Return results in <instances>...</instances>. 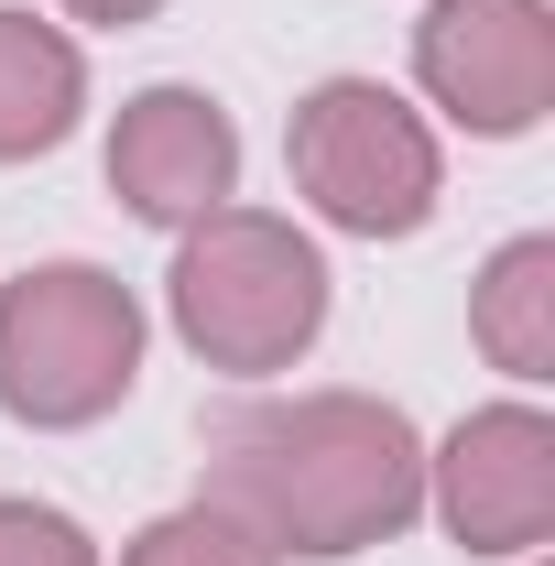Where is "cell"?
<instances>
[{"mask_svg":"<svg viewBox=\"0 0 555 566\" xmlns=\"http://www.w3.org/2000/svg\"><path fill=\"white\" fill-rule=\"evenodd\" d=\"M208 501L273 556H359L425 512V436L381 392H262L208 415Z\"/></svg>","mask_w":555,"mask_h":566,"instance_id":"obj_1","label":"cell"},{"mask_svg":"<svg viewBox=\"0 0 555 566\" xmlns=\"http://www.w3.org/2000/svg\"><path fill=\"white\" fill-rule=\"evenodd\" d=\"M164 316H175V338L208 359V370L273 381L327 327V251L273 208H208L197 229H175Z\"/></svg>","mask_w":555,"mask_h":566,"instance_id":"obj_2","label":"cell"},{"mask_svg":"<svg viewBox=\"0 0 555 566\" xmlns=\"http://www.w3.org/2000/svg\"><path fill=\"white\" fill-rule=\"evenodd\" d=\"M142 381V305L98 262H33L0 283V415L76 436Z\"/></svg>","mask_w":555,"mask_h":566,"instance_id":"obj_3","label":"cell"},{"mask_svg":"<svg viewBox=\"0 0 555 566\" xmlns=\"http://www.w3.org/2000/svg\"><path fill=\"white\" fill-rule=\"evenodd\" d=\"M283 164H294V197L348 240H415L447 197V153L425 132V109L392 98L381 76L305 87L283 120Z\"/></svg>","mask_w":555,"mask_h":566,"instance_id":"obj_4","label":"cell"},{"mask_svg":"<svg viewBox=\"0 0 555 566\" xmlns=\"http://www.w3.org/2000/svg\"><path fill=\"white\" fill-rule=\"evenodd\" d=\"M415 87L480 142H523L555 109V11L545 0H436L415 22Z\"/></svg>","mask_w":555,"mask_h":566,"instance_id":"obj_5","label":"cell"},{"mask_svg":"<svg viewBox=\"0 0 555 566\" xmlns=\"http://www.w3.org/2000/svg\"><path fill=\"white\" fill-rule=\"evenodd\" d=\"M425 501L469 556H534L555 534V424L545 403H480L436 458H425Z\"/></svg>","mask_w":555,"mask_h":566,"instance_id":"obj_6","label":"cell"},{"mask_svg":"<svg viewBox=\"0 0 555 566\" xmlns=\"http://www.w3.org/2000/svg\"><path fill=\"white\" fill-rule=\"evenodd\" d=\"M240 186V120L208 87H142L109 120V197L153 229H197Z\"/></svg>","mask_w":555,"mask_h":566,"instance_id":"obj_7","label":"cell"},{"mask_svg":"<svg viewBox=\"0 0 555 566\" xmlns=\"http://www.w3.org/2000/svg\"><path fill=\"white\" fill-rule=\"evenodd\" d=\"M87 109V55H76L66 22L44 11H0V164H33L55 153Z\"/></svg>","mask_w":555,"mask_h":566,"instance_id":"obj_8","label":"cell"},{"mask_svg":"<svg viewBox=\"0 0 555 566\" xmlns=\"http://www.w3.org/2000/svg\"><path fill=\"white\" fill-rule=\"evenodd\" d=\"M469 338L523 392L555 381V240H501L480 262V283H469Z\"/></svg>","mask_w":555,"mask_h":566,"instance_id":"obj_9","label":"cell"},{"mask_svg":"<svg viewBox=\"0 0 555 566\" xmlns=\"http://www.w3.org/2000/svg\"><path fill=\"white\" fill-rule=\"evenodd\" d=\"M121 566H283L251 523H229L218 501H186V512H164V523H142L132 556Z\"/></svg>","mask_w":555,"mask_h":566,"instance_id":"obj_10","label":"cell"},{"mask_svg":"<svg viewBox=\"0 0 555 566\" xmlns=\"http://www.w3.org/2000/svg\"><path fill=\"white\" fill-rule=\"evenodd\" d=\"M0 566H98V545L55 501H0Z\"/></svg>","mask_w":555,"mask_h":566,"instance_id":"obj_11","label":"cell"},{"mask_svg":"<svg viewBox=\"0 0 555 566\" xmlns=\"http://www.w3.org/2000/svg\"><path fill=\"white\" fill-rule=\"evenodd\" d=\"M76 22H98V33H132V22H153L164 0H66Z\"/></svg>","mask_w":555,"mask_h":566,"instance_id":"obj_12","label":"cell"},{"mask_svg":"<svg viewBox=\"0 0 555 566\" xmlns=\"http://www.w3.org/2000/svg\"><path fill=\"white\" fill-rule=\"evenodd\" d=\"M523 566H545V556H523Z\"/></svg>","mask_w":555,"mask_h":566,"instance_id":"obj_13","label":"cell"}]
</instances>
